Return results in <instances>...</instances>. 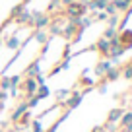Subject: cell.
I'll return each mask as SVG.
<instances>
[{
    "instance_id": "obj_1",
    "label": "cell",
    "mask_w": 132,
    "mask_h": 132,
    "mask_svg": "<svg viewBox=\"0 0 132 132\" xmlns=\"http://www.w3.org/2000/svg\"><path fill=\"white\" fill-rule=\"evenodd\" d=\"M120 35H122V37H132V6L122 16V21H120Z\"/></svg>"
}]
</instances>
